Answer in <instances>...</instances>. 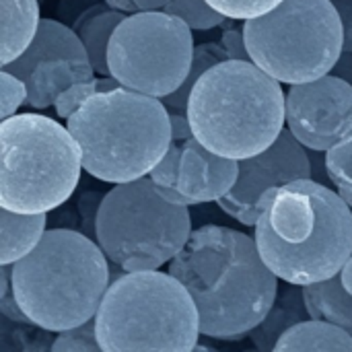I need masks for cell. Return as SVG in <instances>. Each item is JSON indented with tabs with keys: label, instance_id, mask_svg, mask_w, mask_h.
<instances>
[{
	"label": "cell",
	"instance_id": "6da1fadb",
	"mask_svg": "<svg viewBox=\"0 0 352 352\" xmlns=\"http://www.w3.org/2000/svg\"><path fill=\"white\" fill-rule=\"evenodd\" d=\"M169 272L190 291L200 332L212 340L245 338L278 297V276L262 260L256 239L221 225L192 231Z\"/></svg>",
	"mask_w": 352,
	"mask_h": 352
},
{
	"label": "cell",
	"instance_id": "7a4b0ae2",
	"mask_svg": "<svg viewBox=\"0 0 352 352\" xmlns=\"http://www.w3.org/2000/svg\"><path fill=\"white\" fill-rule=\"evenodd\" d=\"M254 229L262 260L287 285L328 280L352 256V208L311 177L272 188Z\"/></svg>",
	"mask_w": 352,
	"mask_h": 352
},
{
	"label": "cell",
	"instance_id": "3957f363",
	"mask_svg": "<svg viewBox=\"0 0 352 352\" xmlns=\"http://www.w3.org/2000/svg\"><path fill=\"white\" fill-rule=\"evenodd\" d=\"M12 293L27 318L52 332L93 320L111 285L109 258L82 231L47 229L41 241L10 264Z\"/></svg>",
	"mask_w": 352,
	"mask_h": 352
},
{
	"label": "cell",
	"instance_id": "277c9868",
	"mask_svg": "<svg viewBox=\"0 0 352 352\" xmlns=\"http://www.w3.org/2000/svg\"><path fill=\"white\" fill-rule=\"evenodd\" d=\"M194 136L210 151L248 159L285 130L287 95L280 80L252 60H223L194 85L188 101Z\"/></svg>",
	"mask_w": 352,
	"mask_h": 352
},
{
	"label": "cell",
	"instance_id": "5b68a950",
	"mask_svg": "<svg viewBox=\"0 0 352 352\" xmlns=\"http://www.w3.org/2000/svg\"><path fill=\"white\" fill-rule=\"evenodd\" d=\"M66 126L80 146L85 171L113 186L148 175L171 144L165 103L122 85L87 99Z\"/></svg>",
	"mask_w": 352,
	"mask_h": 352
},
{
	"label": "cell",
	"instance_id": "8992f818",
	"mask_svg": "<svg viewBox=\"0 0 352 352\" xmlns=\"http://www.w3.org/2000/svg\"><path fill=\"white\" fill-rule=\"evenodd\" d=\"M103 352H190L200 332V314L190 291L161 270L118 276L95 316Z\"/></svg>",
	"mask_w": 352,
	"mask_h": 352
},
{
	"label": "cell",
	"instance_id": "52a82bcc",
	"mask_svg": "<svg viewBox=\"0 0 352 352\" xmlns=\"http://www.w3.org/2000/svg\"><path fill=\"white\" fill-rule=\"evenodd\" d=\"M0 206L35 214L70 200L85 167L68 126L41 113H14L0 122Z\"/></svg>",
	"mask_w": 352,
	"mask_h": 352
},
{
	"label": "cell",
	"instance_id": "ba28073f",
	"mask_svg": "<svg viewBox=\"0 0 352 352\" xmlns=\"http://www.w3.org/2000/svg\"><path fill=\"white\" fill-rule=\"evenodd\" d=\"M188 208L167 202L148 175L116 184L99 206L97 243L124 272L159 270L192 235Z\"/></svg>",
	"mask_w": 352,
	"mask_h": 352
},
{
	"label": "cell",
	"instance_id": "9c48e42d",
	"mask_svg": "<svg viewBox=\"0 0 352 352\" xmlns=\"http://www.w3.org/2000/svg\"><path fill=\"white\" fill-rule=\"evenodd\" d=\"M252 62L285 85L330 74L344 50V29L332 0H283L243 23Z\"/></svg>",
	"mask_w": 352,
	"mask_h": 352
},
{
	"label": "cell",
	"instance_id": "30bf717a",
	"mask_svg": "<svg viewBox=\"0 0 352 352\" xmlns=\"http://www.w3.org/2000/svg\"><path fill=\"white\" fill-rule=\"evenodd\" d=\"M192 27L165 10L128 14L111 35L109 74L126 89L153 97L177 91L194 60Z\"/></svg>",
	"mask_w": 352,
	"mask_h": 352
},
{
	"label": "cell",
	"instance_id": "8fae6325",
	"mask_svg": "<svg viewBox=\"0 0 352 352\" xmlns=\"http://www.w3.org/2000/svg\"><path fill=\"white\" fill-rule=\"evenodd\" d=\"M309 177H314V165L307 148L285 128L266 151L239 159V177L217 204L237 223L256 227L262 214V198L272 188Z\"/></svg>",
	"mask_w": 352,
	"mask_h": 352
},
{
	"label": "cell",
	"instance_id": "7c38bea8",
	"mask_svg": "<svg viewBox=\"0 0 352 352\" xmlns=\"http://www.w3.org/2000/svg\"><path fill=\"white\" fill-rule=\"evenodd\" d=\"M287 128L309 151L326 153L352 134V85L336 74L291 85Z\"/></svg>",
	"mask_w": 352,
	"mask_h": 352
},
{
	"label": "cell",
	"instance_id": "4fadbf2b",
	"mask_svg": "<svg viewBox=\"0 0 352 352\" xmlns=\"http://www.w3.org/2000/svg\"><path fill=\"white\" fill-rule=\"evenodd\" d=\"M239 177V161L217 155L196 136L184 142L177 188L198 204L227 196Z\"/></svg>",
	"mask_w": 352,
	"mask_h": 352
},
{
	"label": "cell",
	"instance_id": "5bb4252c",
	"mask_svg": "<svg viewBox=\"0 0 352 352\" xmlns=\"http://www.w3.org/2000/svg\"><path fill=\"white\" fill-rule=\"evenodd\" d=\"M54 58L89 60V54L74 29L54 19H41L39 29L33 41L29 43V47L16 60H12L10 64H4L2 70H8L14 76L25 80L41 62H47Z\"/></svg>",
	"mask_w": 352,
	"mask_h": 352
},
{
	"label": "cell",
	"instance_id": "9a60e30c",
	"mask_svg": "<svg viewBox=\"0 0 352 352\" xmlns=\"http://www.w3.org/2000/svg\"><path fill=\"white\" fill-rule=\"evenodd\" d=\"M95 68L89 60L54 58L41 62L27 78V105L33 109H45L54 105L56 97L74 82L95 78Z\"/></svg>",
	"mask_w": 352,
	"mask_h": 352
},
{
	"label": "cell",
	"instance_id": "2e32d148",
	"mask_svg": "<svg viewBox=\"0 0 352 352\" xmlns=\"http://www.w3.org/2000/svg\"><path fill=\"white\" fill-rule=\"evenodd\" d=\"M126 16H128V12L111 8L105 2V4H91L72 23V29L80 37L95 72L101 76H111L109 62H107V50H109L113 31Z\"/></svg>",
	"mask_w": 352,
	"mask_h": 352
},
{
	"label": "cell",
	"instance_id": "e0dca14e",
	"mask_svg": "<svg viewBox=\"0 0 352 352\" xmlns=\"http://www.w3.org/2000/svg\"><path fill=\"white\" fill-rule=\"evenodd\" d=\"M309 318L311 316L305 305L303 287L289 283V287L278 291V297H276L274 305L270 307V311L266 314V318L248 336L258 351L270 352L276 349V342L280 340V336L287 330H291L293 326H297Z\"/></svg>",
	"mask_w": 352,
	"mask_h": 352
},
{
	"label": "cell",
	"instance_id": "ac0fdd59",
	"mask_svg": "<svg viewBox=\"0 0 352 352\" xmlns=\"http://www.w3.org/2000/svg\"><path fill=\"white\" fill-rule=\"evenodd\" d=\"M2 12V45H0V62L10 64L16 60L33 41L39 29V4L37 0H0Z\"/></svg>",
	"mask_w": 352,
	"mask_h": 352
},
{
	"label": "cell",
	"instance_id": "d6986e66",
	"mask_svg": "<svg viewBox=\"0 0 352 352\" xmlns=\"http://www.w3.org/2000/svg\"><path fill=\"white\" fill-rule=\"evenodd\" d=\"M47 212L23 214L2 206L0 217V264L10 266L25 258L47 231Z\"/></svg>",
	"mask_w": 352,
	"mask_h": 352
},
{
	"label": "cell",
	"instance_id": "ffe728a7",
	"mask_svg": "<svg viewBox=\"0 0 352 352\" xmlns=\"http://www.w3.org/2000/svg\"><path fill=\"white\" fill-rule=\"evenodd\" d=\"M303 297L314 320H326L352 336V295L344 289L340 274L322 283L305 285Z\"/></svg>",
	"mask_w": 352,
	"mask_h": 352
},
{
	"label": "cell",
	"instance_id": "44dd1931",
	"mask_svg": "<svg viewBox=\"0 0 352 352\" xmlns=\"http://www.w3.org/2000/svg\"><path fill=\"white\" fill-rule=\"evenodd\" d=\"M274 351H352V336L326 322V320H305L291 330H287L276 342Z\"/></svg>",
	"mask_w": 352,
	"mask_h": 352
},
{
	"label": "cell",
	"instance_id": "7402d4cb",
	"mask_svg": "<svg viewBox=\"0 0 352 352\" xmlns=\"http://www.w3.org/2000/svg\"><path fill=\"white\" fill-rule=\"evenodd\" d=\"M223 60H231L225 45L219 43V41H204V43H198L196 50H194V60H192V68H190V74L188 78L184 80V85L169 93L167 97H163L161 101L165 103V107L169 111H175V113H188V101H190V93L194 89V85L198 82V78L208 70L212 68L214 64L223 62Z\"/></svg>",
	"mask_w": 352,
	"mask_h": 352
},
{
	"label": "cell",
	"instance_id": "603a6c76",
	"mask_svg": "<svg viewBox=\"0 0 352 352\" xmlns=\"http://www.w3.org/2000/svg\"><path fill=\"white\" fill-rule=\"evenodd\" d=\"M120 87V82L113 78V76H95L91 80H80V82H74L70 85L68 89H64L56 101H54V109H56V116L60 120H68L87 99H91L93 95L97 93H103V91H111Z\"/></svg>",
	"mask_w": 352,
	"mask_h": 352
},
{
	"label": "cell",
	"instance_id": "cb8c5ba5",
	"mask_svg": "<svg viewBox=\"0 0 352 352\" xmlns=\"http://www.w3.org/2000/svg\"><path fill=\"white\" fill-rule=\"evenodd\" d=\"M163 10L184 19L196 31H208L214 27H223L229 21V16L214 10L206 0H171Z\"/></svg>",
	"mask_w": 352,
	"mask_h": 352
},
{
	"label": "cell",
	"instance_id": "d4e9b609",
	"mask_svg": "<svg viewBox=\"0 0 352 352\" xmlns=\"http://www.w3.org/2000/svg\"><path fill=\"white\" fill-rule=\"evenodd\" d=\"M50 351L54 352H99L101 344L97 340V328H95V318L58 332V336L54 338V344Z\"/></svg>",
	"mask_w": 352,
	"mask_h": 352
},
{
	"label": "cell",
	"instance_id": "484cf974",
	"mask_svg": "<svg viewBox=\"0 0 352 352\" xmlns=\"http://www.w3.org/2000/svg\"><path fill=\"white\" fill-rule=\"evenodd\" d=\"M324 167L334 186L338 184L352 186V134L346 136L342 142H338L336 146H332L330 151H326Z\"/></svg>",
	"mask_w": 352,
	"mask_h": 352
},
{
	"label": "cell",
	"instance_id": "4316f807",
	"mask_svg": "<svg viewBox=\"0 0 352 352\" xmlns=\"http://www.w3.org/2000/svg\"><path fill=\"white\" fill-rule=\"evenodd\" d=\"M214 10L233 19V21H248L270 12L283 0H206Z\"/></svg>",
	"mask_w": 352,
	"mask_h": 352
},
{
	"label": "cell",
	"instance_id": "83f0119b",
	"mask_svg": "<svg viewBox=\"0 0 352 352\" xmlns=\"http://www.w3.org/2000/svg\"><path fill=\"white\" fill-rule=\"evenodd\" d=\"M27 82L8 70H0V118L6 120L16 113V109L27 103Z\"/></svg>",
	"mask_w": 352,
	"mask_h": 352
},
{
	"label": "cell",
	"instance_id": "f1b7e54d",
	"mask_svg": "<svg viewBox=\"0 0 352 352\" xmlns=\"http://www.w3.org/2000/svg\"><path fill=\"white\" fill-rule=\"evenodd\" d=\"M182 153H184V142L182 140H171V144H169L167 153L163 155V159L148 173V177L153 179L155 186H177Z\"/></svg>",
	"mask_w": 352,
	"mask_h": 352
},
{
	"label": "cell",
	"instance_id": "f546056e",
	"mask_svg": "<svg viewBox=\"0 0 352 352\" xmlns=\"http://www.w3.org/2000/svg\"><path fill=\"white\" fill-rule=\"evenodd\" d=\"M101 200H103V196L99 192L87 190L78 196V202H76L80 231L95 241H97V214H99Z\"/></svg>",
	"mask_w": 352,
	"mask_h": 352
},
{
	"label": "cell",
	"instance_id": "4dcf8cb0",
	"mask_svg": "<svg viewBox=\"0 0 352 352\" xmlns=\"http://www.w3.org/2000/svg\"><path fill=\"white\" fill-rule=\"evenodd\" d=\"M221 43L225 45L231 60H252L250 50L245 45L243 27H227L221 35Z\"/></svg>",
	"mask_w": 352,
	"mask_h": 352
},
{
	"label": "cell",
	"instance_id": "1f68e13d",
	"mask_svg": "<svg viewBox=\"0 0 352 352\" xmlns=\"http://www.w3.org/2000/svg\"><path fill=\"white\" fill-rule=\"evenodd\" d=\"M171 116V140H190L194 138V130H192V124H190V118L188 113H175V111H169Z\"/></svg>",
	"mask_w": 352,
	"mask_h": 352
},
{
	"label": "cell",
	"instance_id": "d6a6232c",
	"mask_svg": "<svg viewBox=\"0 0 352 352\" xmlns=\"http://www.w3.org/2000/svg\"><path fill=\"white\" fill-rule=\"evenodd\" d=\"M332 4L336 6L340 21H342V29H344V50L352 52V0H332Z\"/></svg>",
	"mask_w": 352,
	"mask_h": 352
},
{
	"label": "cell",
	"instance_id": "836d02e7",
	"mask_svg": "<svg viewBox=\"0 0 352 352\" xmlns=\"http://www.w3.org/2000/svg\"><path fill=\"white\" fill-rule=\"evenodd\" d=\"M155 190H157L167 202H171V204H179V206H194V204H198L196 200L188 198L177 186H155Z\"/></svg>",
	"mask_w": 352,
	"mask_h": 352
},
{
	"label": "cell",
	"instance_id": "e575fe53",
	"mask_svg": "<svg viewBox=\"0 0 352 352\" xmlns=\"http://www.w3.org/2000/svg\"><path fill=\"white\" fill-rule=\"evenodd\" d=\"M332 74H336V76H340V78L349 80V82L352 85V52L342 50V54H340L338 62H336V64H334V68H332Z\"/></svg>",
	"mask_w": 352,
	"mask_h": 352
},
{
	"label": "cell",
	"instance_id": "d590c367",
	"mask_svg": "<svg viewBox=\"0 0 352 352\" xmlns=\"http://www.w3.org/2000/svg\"><path fill=\"white\" fill-rule=\"evenodd\" d=\"M138 10H163L171 0H132Z\"/></svg>",
	"mask_w": 352,
	"mask_h": 352
},
{
	"label": "cell",
	"instance_id": "8d00e7d4",
	"mask_svg": "<svg viewBox=\"0 0 352 352\" xmlns=\"http://www.w3.org/2000/svg\"><path fill=\"white\" fill-rule=\"evenodd\" d=\"M103 2H107L111 8L124 10V12H128V14H132V12H138L136 4H134L132 0H103Z\"/></svg>",
	"mask_w": 352,
	"mask_h": 352
},
{
	"label": "cell",
	"instance_id": "74e56055",
	"mask_svg": "<svg viewBox=\"0 0 352 352\" xmlns=\"http://www.w3.org/2000/svg\"><path fill=\"white\" fill-rule=\"evenodd\" d=\"M340 278H342V285L344 289L352 295V256L349 258V262L344 264V268L340 270Z\"/></svg>",
	"mask_w": 352,
	"mask_h": 352
},
{
	"label": "cell",
	"instance_id": "f35d334b",
	"mask_svg": "<svg viewBox=\"0 0 352 352\" xmlns=\"http://www.w3.org/2000/svg\"><path fill=\"white\" fill-rule=\"evenodd\" d=\"M336 192L342 196V200H344V202H346V204H349V206L352 208V186H346V184H338V186H336Z\"/></svg>",
	"mask_w": 352,
	"mask_h": 352
}]
</instances>
